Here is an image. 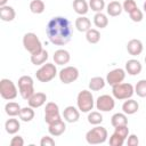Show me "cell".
Returning <instances> with one entry per match:
<instances>
[{"label":"cell","instance_id":"5","mask_svg":"<svg viewBox=\"0 0 146 146\" xmlns=\"http://www.w3.org/2000/svg\"><path fill=\"white\" fill-rule=\"evenodd\" d=\"M23 46H24L25 50H27L31 55L36 54V52H39V51H41L43 49L40 39L33 32H27V33L24 34V36H23Z\"/></svg>","mask_w":146,"mask_h":146},{"label":"cell","instance_id":"21","mask_svg":"<svg viewBox=\"0 0 146 146\" xmlns=\"http://www.w3.org/2000/svg\"><path fill=\"white\" fill-rule=\"evenodd\" d=\"M106 11L107 15H110L111 17H116L119 15H121V13L123 11V7L119 1H111L107 6H106Z\"/></svg>","mask_w":146,"mask_h":146},{"label":"cell","instance_id":"31","mask_svg":"<svg viewBox=\"0 0 146 146\" xmlns=\"http://www.w3.org/2000/svg\"><path fill=\"white\" fill-rule=\"evenodd\" d=\"M86 39H87V41H88L89 43L96 44V43H98L99 40H100V33H99V31L96 30V29H90V30H88V31L86 32Z\"/></svg>","mask_w":146,"mask_h":146},{"label":"cell","instance_id":"29","mask_svg":"<svg viewBox=\"0 0 146 146\" xmlns=\"http://www.w3.org/2000/svg\"><path fill=\"white\" fill-rule=\"evenodd\" d=\"M94 24L98 29H105L108 25V18L103 11L102 13H96L95 16H94Z\"/></svg>","mask_w":146,"mask_h":146},{"label":"cell","instance_id":"24","mask_svg":"<svg viewBox=\"0 0 146 146\" xmlns=\"http://www.w3.org/2000/svg\"><path fill=\"white\" fill-rule=\"evenodd\" d=\"M48 57H49L48 51L44 50V49H42L41 51L31 55V63H32L33 65H35V66H36V65H43V64L47 62Z\"/></svg>","mask_w":146,"mask_h":146},{"label":"cell","instance_id":"19","mask_svg":"<svg viewBox=\"0 0 146 146\" xmlns=\"http://www.w3.org/2000/svg\"><path fill=\"white\" fill-rule=\"evenodd\" d=\"M65 130H66V124L63 120H59L52 124H49V128H48V131L52 137H58L63 135Z\"/></svg>","mask_w":146,"mask_h":146},{"label":"cell","instance_id":"27","mask_svg":"<svg viewBox=\"0 0 146 146\" xmlns=\"http://www.w3.org/2000/svg\"><path fill=\"white\" fill-rule=\"evenodd\" d=\"M106 84V80L102 76H94L89 80V89L91 91H98L100 89H103Z\"/></svg>","mask_w":146,"mask_h":146},{"label":"cell","instance_id":"20","mask_svg":"<svg viewBox=\"0 0 146 146\" xmlns=\"http://www.w3.org/2000/svg\"><path fill=\"white\" fill-rule=\"evenodd\" d=\"M16 17V11L11 6H3L0 7V18L3 22H11Z\"/></svg>","mask_w":146,"mask_h":146},{"label":"cell","instance_id":"23","mask_svg":"<svg viewBox=\"0 0 146 146\" xmlns=\"http://www.w3.org/2000/svg\"><path fill=\"white\" fill-rule=\"evenodd\" d=\"M75 27L79 32H87L91 29V22L86 16H79L75 19Z\"/></svg>","mask_w":146,"mask_h":146},{"label":"cell","instance_id":"41","mask_svg":"<svg viewBox=\"0 0 146 146\" xmlns=\"http://www.w3.org/2000/svg\"><path fill=\"white\" fill-rule=\"evenodd\" d=\"M10 145L11 146H23L24 145V139L22 136H15L11 138L10 140Z\"/></svg>","mask_w":146,"mask_h":146},{"label":"cell","instance_id":"32","mask_svg":"<svg viewBox=\"0 0 146 146\" xmlns=\"http://www.w3.org/2000/svg\"><path fill=\"white\" fill-rule=\"evenodd\" d=\"M46 9V5L42 0H32L30 2V10L33 14H42Z\"/></svg>","mask_w":146,"mask_h":146},{"label":"cell","instance_id":"43","mask_svg":"<svg viewBox=\"0 0 146 146\" xmlns=\"http://www.w3.org/2000/svg\"><path fill=\"white\" fill-rule=\"evenodd\" d=\"M7 2H8V0H0V7L6 6V5H7Z\"/></svg>","mask_w":146,"mask_h":146},{"label":"cell","instance_id":"35","mask_svg":"<svg viewBox=\"0 0 146 146\" xmlns=\"http://www.w3.org/2000/svg\"><path fill=\"white\" fill-rule=\"evenodd\" d=\"M89 8L95 13H102L105 8L104 0H89Z\"/></svg>","mask_w":146,"mask_h":146},{"label":"cell","instance_id":"39","mask_svg":"<svg viewBox=\"0 0 146 146\" xmlns=\"http://www.w3.org/2000/svg\"><path fill=\"white\" fill-rule=\"evenodd\" d=\"M114 129H115V130H114L115 133H117L119 136H121V137L124 138V139L128 138V136H129V128H128V125L116 127V128H114Z\"/></svg>","mask_w":146,"mask_h":146},{"label":"cell","instance_id":"42","mask_svg":"<svg viewBox=\"0 0 146 146\" xmlns=\"http://www.w3.org/2000/svg\"><path fill=\"white\" fill-rule=\"evenodd\" d=\"M127 144L129 146H138L139 145V139H138V137L136 135H130V136H128Z\"/></svg>","mask_w":146,"mask_h":146},{"label":"cell","instance_id":"14","mask_svg":"<svg viewBox=\"0 0 146 146\" xmlns=\"http://www.w3.org/2000/svg\"><path fill=\"white\" fill-rule=\"evenodd\" d=\"M144 46L139 39H131L127 43V50L131 56H138L143 52Z\"/></svg>","mask_w":146,"mask_h":146},{"label":"cell","instance_id":"2","mask_svg":"<svg viewBox=\"0 0 146 146\" xmlns=\"http://www.w3.org/2000/svg\"><path fill=\"white\" fill-rule=\"evenodd\" d=\"M108 132L106 128L102 125H95L91 128L87 133H86V140L90 145H97V144H103L107 140Z\"/></svg>","mask_w":146,"mask_h":146},{"label":"cell","instance_id":"44","mask_svg":"<svg viewBox=\"0 0 146 146\" xmlns=\"http://www.w3.org/2000/svg\"><path fill=\"white\" fill-rule=\"evenodd\" d=\"M143 9H144V11L146 13V1L144 2V5H143Z\"/></svg>","mask_w":146,"mask_h":146},{"label":"cell","instance_id":"33","mask_svg":"<svg viewBox=\"0 0 146 146\" xmlns=\"http://www.w3.org/2000/svg\"><path fill=\"white\" fill-rule=\"evenodd\" d=\"M88 122L90 123V124H92V125H98V124H100L102 122H103V115H102V113H100V111L99 112H97V111H90L89 112V114H88Z\"/></svg>","mask_w":146,"mask_h":146},{"label":"cell","instance_id":"15","mask_svg":"<svg viewBox=\"0 0 146 146\" xmlns=\"http://www.w3.org/2000/svg\"><path fill=\"white\" fill-rule=\"evenodd\" d=\"M46 100H47V95L44 92H34L27 99V103H29V106L33 108H39L46 103Z\"/></svg>","mask_w":146,"mask_h":146},{"label":"cell","instance_id":"28","mask_svg":"<svg viewBox=\"0 0 146 146\" xmlns=\"http://www.w3.org/2000/svg\"><path fill=\"white\" fill-rule=\"evenodd\" d=\"M21 110H22L21 105L18 103H16V102H9V103H7L5 105V112H6V114L8 116H11V117L18 116Z\"/></svg>","mask_w":146,"mask_h":146},{"label":"cell","instance_id":"11","mask_svg":"<svg viewBox=\"0 0 146 146\" xmlns=\"http://www.w3.org/2000/svg\"><path fill=\"white\" fill-rule=\"evenodd\" d=\"M95 105L97 110L100 112H111L115 107V100H114V97L110 95H100L97 98Z\"/></svg>","mask_w":146,"mask_h":146},{"label":"cell","instance_id":"22","mask_svg":"<svg viewBox=\"0 0 146 146\" xmlns=\"http://www.w3.org/2000/svg\"><path fill=\"white\" fill-rule=\"evenodd\" d=\"M72 6L74 11L80 16H84L89 10V2H87L86 0H73Z\"/></svg>","mask_w":146,"mask_h":146},{"label":"cell","instance_id":"13","mask_svg":"<svg viewBox=\"0 0 146 146\" xmlns=\"http://www.w3.org/2000/svg\"><path fill=\"white\" fill-rule=\"evenodd\" d=\"M63 117L68 123H75L80 119V110L74 106H67L63 111Z\"/></svg>","mask_w":146,"mask_h":146},{"label":"cell","instance_id":"18","mask_svg":"<svg viewBox=\"0 0 146 146\" xmlns=\"http://www.w3.org/2000/svg\"><path fill=\"white\" fill-rule=\"evenodd\" d=\"M138 110H139V104L135 99H131V98L125 99L124 103L122 104V111L127 115H132V114L137 113Z\"/></svg>","mask_w":146,"mask_h":146},{"label":"cell","instance_id":"25","mask_svg":"<svg viewBox=\"0 0 146 146\" xmlns=\"http://www.w3.org/2000/svg\"><path fill=\"white\" fill-rule=\"evenodd\" d=\"M111 124L116 128V127H122V125H128V117L125 113H115L111 117Z\"/></svg>","mask_w":146,"mask_h":146},{"label":"cell","instance_id":"37","mask_svg":"<svg viewBox=\"0 0 146 146\" xmlns=\"http://www.w3.org/2000/svg\"><path fill=\"white\" fill-rule=\"evenodd\" d=\"M124 141H125V139L115 132H113L112 136L110 137V145L111 146H122L124 144Z\"/></svg>","mask_w":146,"mask_h":146},{"label":"cell","instance_id":"16","mask_svg":"<svg viewBox=\"0 0 146 146\" xmlns=\"http://www.w3.org/2000/svg\"><path fill=\"white\" fill-rule=\"evenodd\" d=\"M143 70V65L140 64L139 60L137 59H129L127 60L125 63V72L129 74V75H138Z\"/></svg>","mask_w":146,"mask_h":146},{"label":"cell","instance_id":"9","mask_svg":"<svg viewBox=\"0 0 146 146\" xmlns=\"http://www.w3.org/2000/svg\"><path fill=\"white\" fill-rule=\"evenodd\" d=\"M59 120H62V117H60L58 105L54 102L47 103L46 107H44V121H46V123L49 125V124H52Z\"/></svg>","mask_w":146,"mask_h":146},{"label":"cell","instance_id":"7","mask_svg":"<svg viewBox=\"0 0 146 146\" xmlns=\"http://www.w3.org/2000/svg\"><path fill=\"white\" fill-rule=\"evenodd\" d=\"M18 90L21 97L27 100L34 94V82L30 75H22L18 79Z\"/></svg>","mask_w":146,"mask_h":146},{"label":"cell","instance_id":"8","mask_svg":"<svg viewBox=\"0 0 146 146\" xmlns=\"http://www.w3.org/2000/svg\"><path fill=\"white\" fill-rule=\"evenodd\" d=\"M19 90H17L15 83L9 79H1L0 81V95L6 100H13L17 97Z\"/></svg>","mask_w":146,"mask_h":146},{"label":"cell","instance_id":"3","mask_svg":"<svg viewBox=\"0 0 146 146\" xmlns=\"http://www.w3.org/2000/svg\"><path fill=\"white\" fill-rule=\"evenodd\" d=\"M76 105H78V108L80 110V112L89 113L95 106V100H94V96H92L91 91L86 90V89L81 90L76 97Z\"/></svg>","mask_w":146,"mask_h":146},{"label":"cell","instance_id":"6","mask_svg":"<svg viewBox=\"0 0 146 146\" xmlns=\"http://www.w3.org/2000/svg\"><path fill=\"white\" fill-rule=\"evenodd\" d=\"M57 68L56 65L52 63H46L41 65V67L35 72V76L40 82H49L57 75Z\"/></svg>","mask_w":146,"mask_h":146},{"label":"cell","instance_id":"17","mask_svg":"<svg viewBox=\"0 0 146 146\" xmlns=\"http://www.w3.org/2000/svg\"><path fill=\"white\" fill-rule=\"evenodd\" d=\"M52 58H54L55 64H57V65H65V64H67L70 62L71 55L65 49H58V50H56L54 52Z\"/></svg>","mask_w":146,"mask_h":146},{"label":"cell","instance_id":"38","mask_svg":"<svg viewBox=\"0 0 146 146\" xmlns=\"http://www.w3.org/2000/svg\"><path fill=\"white\" fill-rule=\"evenodd\" d=\"M122 7H123V10L125 13H131L133 9L137 8V3L135 0H124V2L122 3Z\"/></svg>","mask_w":146,"mask_h":146},{"label":"cell","instance_id":"1","mask_svg":"<svg viewBox=\"0 0 146 146\" xmlns=\"http://www.w3.org/2000/svg\"><path fill=\"white\" fill-rule=\"evenodd\" d=\"M72 26L70 21L63 16L52 17L46 27V33L49 41L56 46H64L72 38Z\"/></svg>","mask_w":146,"mask_h":146},{"label":"cell","instance_id":"26","mask_svg":"<svg viewBox=\"0 0 146 146\" xmlns=\"http://www.w3.org/2000/svg\"><path fill=\"white\" fill-rule=\"evenodd\" d=\"M5 129L7 131V133L9 135H15L21 129V123L17 119H8L5 122Z\"/></svg>","mask_w":146,"mask_h":146},{"label":"cell","instance_id":"34","mask_svg":"<svg viewBox=\"0 0 146 146\" xmlns=\"http://www.w3.org/2000/svg\"><path fill=\"white\" fill-rule=\"evenodd\" d=\"M135 94H137V96H139L140 98L146 97V79H141L137 82V84L135 86Z\"/></svg>","mask_w":146,"mask_h":146},{"label":"cell","instance_id":"12","mask_svg":"<svg viewBox=\"0 0 146 146\" xmlns=\"http://www.w3.org/2000/svg\"><path fill=\"white\" fill-rule=\"evenodd\" d=\"M125 78V71L123 68H114L112 71H110L106 75V83H108L110 86H115L119 84L121 82H123Z\"/></svg>","mask_w":146,"mask_h":146},{"label":"cell","instance_id":"4","mask_svg":"<svg viewBox=\"0 0 146 146\" xmlns=\"http://www.w3.org/2000/svg\"><path fill=\"white\" fill-rule=\"evenodd\" d=\"M133 94H135V87L131 83L121 82L112 87V95L115 99H119V100L129 99L132 97Z\"/></svg>","mask_w":146,"mask_h":146},{"label":"cell","instance_id":"36","mask_svg":"<svg viewBox=\"0 0 146 146\" xmlns=\"http://www.w3.org/2000/svg\"><path fill=\"white\" fill-rule=\"evenodd\" d=\"M129 16H130V19L132 22H135V23H139L144 18V14H143V11L138 7L136 9H133L131 13H129Z\"/></svg>","mask_w":146,"mask_h":146},{"label":"cell","instance_id":"30","mask_svg":"<svg viewBox=\"0 0 146 146\" xmlns=\"http://www.w3.org/2000/svg\"><path fill=\"white\" fill-rule=\"evenodd\" d=\"M18 116H19V119L23 122H30V121H32L34 119V110H33V107H31V106L22 107Z\"/></svg>","mask_w":146,"mask_h":146},{"label":"cell","instance_id":"40","mask_svg":"<svg viewBox=\"0 0 146 146\" xmlns=\"http://www.w3.org/2000/svg\"><path fill=\"white\" fill-rule=\"evenodd\" d=\"M40 145L41 146H55L56 143H55V139H52V137H50V136H43L40 139Z\"/></svg>","mask_w":146,"mask_h":146},{"label":"cell","instance_id":"10","mask_svg":"<svg viewBox=\"0 0 146 146\" xmlns=\"http://www.w3.org/2000/svg\"><path fill=\"white\" fill-rule=\"evenodd\" d=\"M59 80L64 84H70L78 80L79 78V70L75 66H65L58 73Z\"/></svg>","mask_w":146,"mask_h":146},{"label":"cell","instance_id":"45","mask_svg":"<svg viewBox=\"0 0 146 146\" xmlns=\"http://www.w3.org/2000/svg\"><path fill=\"white\" fill-rule=\"evenodd\" d=\"M145 64H146V56H145Z\"/></svg>","mask_w":146,"mask_h":146}]
</instances>
